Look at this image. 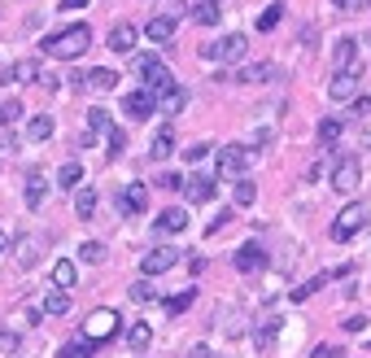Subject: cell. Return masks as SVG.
<instances>
[{
    "mask_svg": "<svg viewBox=\"0 0 371 358\" xmlns=\"http://www.w3.org/2000/svg\"><path fill=\"white\" fill-rule=\"evenodd\" d=\"M145 40H153V44H171V40H175V18H166V14L149 18V27H145Z\"/></svg>",
    "mask_w": 371,
    "mask_h": 358,
    "instance_id": "18",
    "label": "cell"
},
{
    "mask_svg": "<svg viewBox=\"0 0 371 358\" xmlns=\"http://www.w3.org/2000/svg\"><path fill=\"white\" fill-rule=\"evenodd\" d=\"M323 171H328V162H323V158H315V162H310V171H306V175H310V179H319Z\"/></svg>",
    "mask_w": 371,
    "mask_h": 358,
    "instance_id": "51",
    "label": "cell"
},
{
    "mask_svg": "<svg viewBox=\"0 0 371 358\" xmlns=\"http://www.w3.org/2000/svg\"><path fill=\"white\" fill-rule=\"evenodd\" d=\"M105 140H110V149H105V153H110V158H118V153L127 149V136H123V131H118V127H110V131H105Z\"/></svg>",
    "mask_w": 371,
    "mask_h": 358,
    "instance_id": "42",
    "label": "cell"
},
{
    "mask_svg": "<svg viewBox=\"0 0 371 358\" xmlns=\"http://www.w3.org/2000/svg\"><path fill=\"white\" fill-rule=\"evenodd\" d=\"M332 5H337V9H350V5H354V0H332Z\"/></svg>",
    "mask_w": 371,
    "mask_h": 358,
    "instance_id": "57",
    "label": "cell"
},
{
    "mask_svg": "<svg viewBox=\"0 0 371 358\" xmlns=\"http://www.w3.org/2000/svg\"><path fill=\"white\" fill-rule=\"evenodd\" d=\"M131 75L145 79V88H149V92H158V97H162L166 88H171V70H166L153 53H131Z\"/></svg>",
    "mask_w": 371,
    "mask_h": 358,
    "instance_id": "2",
    "label": "cell"
},
{
    "mask_svg": "<svg viewBox=\"0 0 371 358\" xmlns=\"http://www.w3.org/2000/svg\"><path fill=\"white\" fill-rule=\"evenodd\" d=\"M18 118H22V101H14V97L0 101V127H14Z\"/></svg>",
    "mask_w": 371,
    "mask_h": 358,
    "instance_id": "35",
    "label": "cell"
},
{
    "mask_svg": "<svg viewBox=\"0 0 371 358\" xmlns=\"http://www.w3.org/2000/svg\"><path fill=\"white\" fill-rule=\"evenodd\" d=\"M49 136H53V118L49 114H35L27 123V140H31V145H40V140H49Z\"/></svg>",
    "mask_w": 371,
    "mask_h": 358,
    "instance_id": "25",
    "label": "cell"
},
{
    "mask_svg": "<svg viewBox=\"0 0 371 358\" xmlns=\"http://www.w3.org/2000/svg\"><path fill=\"white\" fill-rule=\"evenodd\" d=\"M79 258L97 267V262H105V245H101V241H83V245H79Z\"/></svg>",
    "mask_w": 371,
    "mask_h": 358,
    "instance_id": "37",
    "label": "cell"
},
{
    "mask_svg": "<svg viewBox=\"0 0 371 358\" xmlns=\"http://www.w3.org/2000/svg\"><path fill=\"white\" fill-rule=\"evenodd\" d=\"M341 328H345V332H354V337H358V332H367V319H363V315H350Z\"/></svg>",
    "mask_w": 371,
    "mask_h": 358,
    "instance_id": "48",
    "label": "cell"
},
{
    "mask_svg": "<svg viewBox=\"0 0 371 358\" xmlns=\"http://www.w3.org/2000/svg\"><path fill=\"white\" fill-rule=\"evenodd\" d=\"M127 345H131L136 354H145L149 345H153V328H149V324H131V328H127Z\"/></svg>",
    "mask_w": 371,
    "mask_h": 358,
    "instance_id": "23",
    "label": "cell"
},
{
    "mask_svg": "<svg viewBox=\"0 0 371 358\" xmlns=\"http://www.w3.org/2000/svg\"><path fill=\"white\" fill-rule=\"evenodd\" d=\"M175 262H179V249L162 245V249H149V254H145V262H140V271H145V276H162V271H171Z\"/></svg>",
    "mask_w": 371,
    "mask_h": 358,
    "instance_id": "10",
    "label": "cell"
},
{
    "mask_svg": "<svg viewBox=\"0 0 371 358\" xmlns=\"http://www.w3.org/2000/svg\"><path fill=\"white\" fill-rule=\"evenodd\" d=\"M350 110H354V118H363V114H367V110H371V101H367V97H358V101H354V105H350Z\"/></svg>",
    "mask_w": 371,
    "mask_h": 358,
    "instance_id": "52",
    "label": "cell"
},
{
    "mask_svg": "<svg viewBox=\"0 0 371 358\" xmlns=\"http://www.w3.org/2000/svg\"><path fill=\"white\" fill-rule=\"evenodd\" d=\"M88 49H92V27L88 22H75V27H66L62 35H49V40H44V53L62 57V62H75V57H83Z\"/></svg>",
    "mask_w": 371,
    "mask_h": 358,
    "instance_id": "1",
    "label": "cell"
},
{
    "mask_svg": "<svg viewBox=\"0 0 371 358\" xmlns=\"http://www.w3.org/2000/svg\"><path fill=\"white\" fill-rule=\"evenodd\" d=\"M310 358H341V350H337V345H315V354H310Z\"/></svg>",
    "mask_w": 371,
    "mask_h": 358,
    "instance_id": "50",
    "label": "cell"
},
{
    "mask_svg": "<svg viewBox=\"0 0 371 358\" xmlns=\"http://www.w3.org/2000/svg\"><path fill=\"white\" fill-rule=\"evenodd\" d=\"M358 83H363V79H358V70H337V75H332V83H328V97L332 101H358Z\"/></svg>",
    "mask_w": 371,
    "mask_h": 358,
    "instance_id": "8",
    "label": "cell"
},
{
    "mask_svg": "<svg viewBox=\"0 0 371 358\" xmlns=\"http://www.w3.org/2000/svg\"><path fill=\"white\" fill-rule=\"evenodd\" d=\"M127 297H131V302H136V306H145V302H153V297H158V293H153V284H149V280H136V284H131V289H127Z\"/></svg>",
    "mask_w": 371,
    "mask_h": 358,
    "instance_id": "36",
    "label": "cell"
},
{
    "mask_svg": "<svg viewBox=\"0 0 371 358\" xmlns=\"http://www.w3.org/2000/svg\"><path fill=\"white\" fill-rule=\"evenodd\" d=\"M363 228H367V206L363 201H350V206L337 214V223L328 228V236L332 241H350V236H358Z\"/></svg>",
    "mask_w": 371,
    "mask_h": 358,
    "instance_id": "3",
    "label": "cell"
},
{
    "mask_svg": "<svg viewBox=\"0 0 371 358\" xmlns=\"http://www.w3.org/2000/svg\"><path fill=\"white\" fill-rule=\"evenodd\" d=\"M223 18V9H219V0H201V5L193 9V22H201V27H214V22Z\"/></svg>",
    "mask_w": 371,
    "mask_h": 358,
    "instance_id": "27",
    "label": "cell"
},
{
    "mask_svg": "<svg viewBox=\"0 0 371 358\" xmlns=\"http://www.w3.org/2000/svg\"><path fill=\"white\" fill-rule=\"evenodd\" d=\"M184 9H188V0H162V14H166V18H175V22L184 18Z\"/></svg>",
    "mask_w": 371,
    "mask_h": 358,
    "instance_id": "44",
    "label": "cell"
},
{
    "mask_svg": "<svg viewBox=\"0 0 371 358\" xmlns=\"http://www.w3.org/2000/svg\"><path fill=\"white\" fill-rule=\"evenodd\" d=\"M79 179H83V166L79 162H66L62 171H57V184H62L66 193H70V188H79Z\"/></svg>",
    "mask_w": 371,
    "mask_h": 358,
    "instance_id": "33",
    "label": "cell"
},
{
    "mask_svg": "<svg viewBox=\"0 0 371 358\" xmlns=\"http://www.w3.org/2000/svg\"><path fill=\"white\" fill-rule=\"evenodd\" d=\"M92 350H97V341H92V337H79V341H66V345H62V358H92Z\"/></svg>",
    "mask_w": 371,
    "mask_h": 358,
    "instance_id": "29",
    "label": "cell"
},
{
    "mask_svg": "<svg viewBox=\"0 0 371 358\" xmlns=\"http://www.w3.org/2000/svg\"><path fill=\"white\" fill-rule=\"evenodd\" d=\"M158 101H162V105H166V110H171V114H175V110H179V105H184V88H175V83H171V88H166V92H162V97H158Z\"/></svg>",
    "mask_w": 371,
    "mask_h": 358,
    "instance_id": "41",
    "label": "cell"
},
{
    "mask_svg": "<svg viewBox=\"0 0 371 358\" xmlns=\"http://www.w3.org/2000/svg\"><path fill=\"white\" fill-rule=\"evenodd\" d=\"M35 262H40V245L31 236H22L18 241V267H35Z\"/></svg>",
    "mask_w": 371,
    "mask_h": 358,
    "instance_id": "31",
    "label": "cell"
},
{
    "mask_svg": "<svg viewBox=\"0 0 371 358\" xmlns=\"http://www.w3.org/2000/svg\"><path fill=\"white\" fill-rule=\"evenodd\" d=\"M245 166H249V149L245 145H223L214 175H219V179H245Z\"/></svg>",
    "mask_w": 371,
    "mask_h": 358,
    "instance_id": "5",
    "label": "cell"
},
{
    "mask_svg": "<svg viewBox=\"0 0 371 358\" xmlns=\"http://www.w3.org/2000/svg\"><path fill=\"white\" fill-rule=\"evenodd\" d=\"M153 110H158V92H149V88H136V92L123 101V114H131L136 123H145Z\"/></svg>",
    "mask_w": 371,
    "mask_h": 358,
    "instance_id": "9",
    "label": "cell"
},
{
    "mask_svg": "<svg viewBox=\"0 0 371 358\" xmlns=\"http://www.w3.org/2000/svg\"><path fill=\"white\" fill-rule=\"evenodd\" d=\"M118 324H123V319H118V310H92L88 315V324H83V337H92V341H110V337H118Z\"/></svg>",
    "mask_w": 371,
    "mask_h": 358,
    "instance_id": "6",
    "label": "cell"
},
{
    "mask_svg": "<svg viewBox=\"0 0 371 358\" xmlns=\"http://www.w3.org/2000/svg\"><path fill=\"white\" fill-rule=\"evenodd\" d=\"M227 219H232V210H219V214L210 219V228H206V232H223V228H227Z\"/></svg>",
    "mask_w": 371,
    "mask_h": 358,
    "instance_id": "49",
    "label": "cell"
},
{
    "mask_svg": "<svg viewBox=\"0 0 371 358\" xmlns=\"http://www.w3.org/2000/svg\"><path fill=\"white\" fill-rule=\"evenodd\" d=\"M44 315H70V289H49V297H44Z\"/></svg>",
    "mask_w": 371,
    "mask_h": 358,
    "instance_id": "24",
    "label": "cell"
},
{
    "mask_svg": "<svg viewBox=\"0 0 371 358\" xmlns=\"http://www.w3.org/2000/svg\"><path fill=\"white\" fill-rule=\"evenodd\" d=\"M188 358H214V354L206 350V345H193V350H188Z\"/></svg>",
    "mask_w": 371,
    "mask_h": 358,
    "instance_id": "53",
    "label": "cell"
},
{
    "mask_svg": "<svg viewBox=\"0 0 371 358\" xmlns=\"http://www.w3.org/2000/svg\"><path fill=\"white\" fill-rule=\"evenodd\" d=\"M350 9H371V0H354V5Z\"/></svg>",
    "mask_w": 371,
    "mask_h": 358,
    "instance_id": "56",
    "label": "cell"
},
{
    "mask_svg": "<svg viewBox=\"0 0 371 358\" xmlns=\"http://www.w3.org/2000/svg\"><path fill=\"white\" fill-rule=\"evenodd\" d=\"M171 153H175V123H166V127L158 131V136H153V145H149V158H153V162H166Z\"/></svg>",
    "mask_w": 371,
    "mask_h": 358,
    "instance_id": "17",
    "label": "cell"
},
{
    "mask_svg": "<svg viewBox=\"0 0 371 358\" xmlns=\"http://www.w3.org/2000/svg\"><path fill=\"white\" fill-rule=\"evenodd\" d=\"M123 210H127V214H145V210H149V188L131 184L127 193H123Z\"/></svg>",
    "mask_w": 371,
    "mask_h": 358,
    "instance_id": "22",
    "label": "cell"
},
{
    "mask_svg": "<svg viewBox=\"0 0 371 358\" xmlns=\"http://www.w3.org/2000/svg\"><path fill=\"white\" fill-rule=\"evenodd\" d=\"M337 136H341V118H323V123H319V145L332 149V145H337Z\"/></svg>",
    "mask_w": 371,
    "mask_h": 358,
    "instance_id": "32",
    "label": "cell"
},
{
    "mask_svg": "<svg viewBox=\"0 0 371 358\" xmlns=\"http://www.w3.org/2000/svg\"><path fill=\"white\" fill-rule=\"evenodd\" d=\"M245 35H223V40L201 44V62H241L245 57Z\"/></svg>",
    "mask_w": 371,
    "mask_h": 358,
    "instance_id": "4",
    "label": "cell"
},
{
    "mask_svg": "<svg viewBox=\"0 0 371 358\" xmlns=\"http://www.w3.org/2000/svg\"><path fill=\"white\" fill-rule=\"evenodd\" d=\"M206 153H210V145H206V140H197V145H188V149H184V158H188V162H201Z\"/></svg>",
    "mask_w": 371,
    "mask_h": 358,
    "instance_id": "46",
    "label": "cell"
},
{
    "mask_svg": "<svg viewBox=\"0 0 371 358\" xmlns=\"http://www.w3.org/2000/svg\"><path fill=\"white\" fill-rule=\"evenodd\" d=\"M153 184H158V188H166V193H175V188H184V179H179V175H158Z\"/></svg>",
    "mask_w": 371,
    "mask_h": 358,
    "instance_id": "47",
    "label": "cell"
},
{
    "mask_svg": "<svg viewBox=\"0 0 371 358\" xmlns=\"http://www.w3.org/2000/svg\"><path fill=\"white\" fill-rule=\"evenodd\" d=\"M332 62H337V70H358V40H354V35H341V40H337Z\"/></svg>",
    "mask_w": 371,
    "mask_h": 358,
    "instance_id": "14",
    "label": "cell"
},
{
    "mask_svg": "<svg viewBox=\"0 0 371 358\" xmlns=\"http://www.w3.org/2000/svg\"><path fill=\"white\" fill-rule=\"evenodd\" d=\"M5 249H9V232L0 228V254H5Z\"/></svg>",
    "mask_w": 371,
    "mask_h": 358,
    "instance_id": "55",
    "label": "cell"
},
{
    "mask_svg": "<svg viewBox=\"0 0 371 358\" xmlns=\"http://www.w3.org/2000/svg\"><path fill=\"white\" fill-rule=\"evenodd\" d=\"M275 332H280V319L275 315H267L258 324V332H254V341H258V350H271V341H275Z\"/></svg>",
    "mask_w": 371,
    "mask_h": 358,
    "instance_id": "28",
    "label": "cell"
},
{
    "mask_svg": "<svg viewBox=\"0 0 371 358\" xmlns=\"http://www.w3.org/2000/svg\"><path fill=\"white\" fill-rule=\"evenodd\" d=\"M275 75H280V70H275L271 62H258V66H241V70H236V83H267V79H275Z\"/></svg>",
    "mask_w": 371,
    "mask_h": 358,
    "instance_id": "19",
    "label": "cell"
},
{
    "mask_svg": "<svg viewBox=\"0 0 371 358\" xmlns=\"http://www.w3.org/2000/svg\"><path fill=\"white\" fill-rule=\"evenodd\" d=\"M280 18H284V5H267L258 14V31H275V27H280Z\"/></svg>",
    "mask_w": 371,
    "mask_h": 358,
    "instance_id": "34",
    "label": "cell"
},
{
    "mask_svg": "<svg viewBox=\"0 0 371 358\" xmlns=\"http://www.w3.org/2000/svg\"><path fill=\"white\" fill-rule=\"evenodd\" d=\"M88 127L92 131H110L114 123H110V114H105V110H88Z\"/></svg>",
    "mask_w": 371,
    "mask_h": 358,
    "instance_id": "43",
    "label": "cell"
},
{
    "mask_svg": "<svg viewBox=\"0 0 371 358\" xmlns=\"http://www.w3.org/2000/svg\"><path fill=\"white\" fill-rule=\"evenodd\" d=\"M44 70H40V62L35 57H27V62H14L9 70H0V83H35Z\"/></svg>",
    "mask_w": 371,
    "mask_h": 358,
    "instance_id": "13",
    "label": "cell"
},
{
    "mask_svg": "<svg viewBox=\"0 0 371 358\" xmlns=\"http://www.w3.org/2000/svg\"><path fill=\"white\" fill-rule=\"evenodd\" d=\"M236 271H241V276H258V271H267V249H262V245H241V249H236Z\"/></svg>",
    "mask_w": 371,
    "mask_h": 358,
    "instance_id": "7",
    "label": "cell"
},
{
    "mask_svg": "<svg viewBox=\"0 0 371 358\" xmlns=\"http://www.w3.org/2000/svg\"><path fill=\"white\" fill-rule=\"evenodd\" d=\"M114 88H118V70H110V66L83 75V92H114Z\"/></svg>",
    "mask_w": 371,
    "mask_h": 358,
    "instance_id": "15",
    "label": "cell"
},
{
    "mask_svg": "<svg viewBox=\"0 0 371 358\" xmlns=\"http://www.w3.org/2000/svg\"><path fill=\"white\" fill-rule=\"evenodd\" d=\"M75 284H79V267L70 258H62L53 267V289H75Z\"/></svg>",
    "mask_w": 371,
    "mask_h": 358,
    "instance_id": "20",
    "label": "cell"
},
{
    "mask_svg": "<svg viewBox=\"0 0 371 358\" xmlns=\"http://www.w3.org/2000/svg\"><path fill=\"white\" fill-rule=\"evenodd\" d=\"M97 201H101L97 188H75V214L79 219H92V214H97Z\"/></svg>",
    "mask_w": 371,
    "mask_h": 358,
    "instance_id": "21",
    "label": "cell"
},
{
    "mask_svg": "<svg viewBox=\"0 0 371 358\" xmlns=\"http://www.w3.org/2000/svg\"><path fill=\"white\" fill-rule=\"evenodd\" d=\"M18 345H22L18 332H0V354H18Z\"/></svg>",
    "mask_w": 371,
    "mask_h": 358,
    "instance_id": "45",
    "label": "cell"
},
{
    "mask_svg": "<svg viewBox=\"0 0 371 358\" xmlns=\"http://www.w3.org/2000/svg\"><path fill=\"white\" fill-rule=\"evenodd\" d=\"M332 276H315V280H306V284H297V289H293V302H306V297L310 293H319L323 289V284H328Z\"/></svg>",
    "mask_w": 371,
    "mask_h": 358,
    "instance_id": "38",
    "label": "cell"
},
{
    "mask_svg": "<svg viewBox=\"0 0 371 358\" xmlns=\"http://www.w3.org/2000/svg\"><path fill=\"white\" fill-rule=\"evenodd\" d=\"M258 201V188L249 184V179H241V184H236V206H254Z\"/></svg>",
    "mask_w": 371,
    "mask_h": 358,
    "instance_id": "40",
    "label": "cell"
},
{
    "mask_svg": "<svg viewBox=\"0 0 371 358\" xmlns=\"http://www.w3.org/2000/svg\"><path fill=\"white\" fill-rule=\"evenodd\" d=\"M193 297H197V289H184L179 297H166V310H171V315H184V310L193 306Z\"/></svg>",
    "mask_w": 371,
    "mask_h": 358,
    "instance_id": "39",
    "label": "cell"
},
{
    "mask_svg": "<svg viewBox=\"0 0 371 358\" xmlns=\"http://www.w3.org/2000/svg\"><path fill=\"white\" fill-rule=\"evenodd\" d=\"M184 228H188V214H184V210L171 206V210L158 214V232H184Z\"/></svg>",
    "mask_w": 371,
    "mask_h": 358,
    "instance_id": "26",
    "label": "cell"
},
{
    "mask_svg": "<svg viewBox=\"0 0 371 358\" xmlns=\"http://www.w3.org/2000/svg\"><path fill=\"white\" fill-rule=\"evenodd\" d=\"M136 40H140V35H136V27H131V22H118V27L110 31V49L123 53V57L136 53Z\"/></svg>",
    "mask_w": 371,
    "mask_h": 358,
    "instance_id": "16",
    "label": "cell"
},
{
    "mask_svg": "<svg viewBox=\"0 0 371 358\" xmlns=\"http://www.w3.org/2000/svg\"><path fill=\"white\" fill-rule=\"evenodd\" d=\"M44 193H49V184H44L40 175H27V206H31V210L44 206Z\"/></svg>",
    "mask_w": 371,
    "mask_h": 358,
    "instance_id": "30",
    "label": "cell"
},
{
    "mask_svg": "<svg viewBox=\"0 0 371 358\" xmlns=\"http://www.w3.org/2000/svg\"><path fill=\"white\" fill-rule=\"evenodd\" d=\"M358 162L354 158H337V166H332V188H337V193H354L358 188Z\"/></svg>",
    "mask_w": 371,
    "mask_h": 358,
    "instance_id": "11",
    "label": "cell"
},
{
    "mask_svg": "<svg viewBox=\"0 0 371 358\" xmlns=\"http://www.w3.org/2000/svg\"><path fill=\"white\" fill-rule=\"evenodd\" d=\"M214 175H193V179H184V197L193 201V206H206V201H214Z\"/></svg>",
    "mask_w": 371,
    "mask_h": 358,
    "instance_id": "12",
    "label": "cell"
},
{
    "mask_svg": "<svg viewBox=\"0 0 371 358\" xmlns=\"http://www.w3.org/2000/svg\"><path fill=\"white\" fill-rule=\"evenodd\" d=\"M83 5H88V0H62V9H66V14H70V9H83Z\"/></svg>",
    "mask_w": 371,
    "mask_h": 358,
    "instance_id": "54",
    "label": "cell"
}]
</instances>
